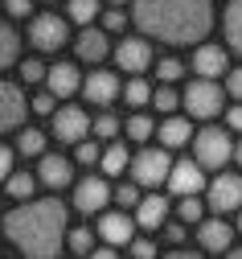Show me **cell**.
<instances>
[{
    "instance_id": "29",
    "label": "cell",
    "mask_w": 242,
    "mask_h": 259,
    "mask_svg": "<svg viewBox=\"0 0 242 259\" xmlns=\"http://www.w3.org/2000/svg\"><path fill=\"white\" fill-rule=\"evenodd\" d=\"M123 132H127V140L144 144V140H152V136H156V123H152L148 115H131V119L123 123Z\"/></svg>"
},
{
    "instance_id": "11",
    "label": "cell",
    "mask_w": 242,
    "mask_h": 259,
    "mask_svg": "<svg viewBox=\"0 0 242 259\" xmlns=\"http://www.w3.org/2000/svg\"><path fill=\"white\" fill-rule=\"evenodd\" d=\"M115 62H119V70L123 74H144L152 66V46L148 37H127L115 46Z\"/></svg>"
},
{
    "instance_id": "22",
    "label": "cell",
    "mask_w": 242,
    "mask_h": 259,
    "mask_svg": "<svg viewBox=\"0 0 242 259\" xmlns=\"http://www.w3.org/2000/svg\"><path fill=\"white\" fill-rule=\"evenodd\" d=\"M127 165H131V152H127V144L107 140V148L99 152V169L107 173V177H119V173H127Z\"/></svg>"
},
{
    "instance_id": "6",
    "label": "cell",
    "mask_w": 242,
    "mask_h": 259,
    "mask_svg": "<svg viewBox=\"0 0 242 259\" xmlns=\"http://www.w3.org/2000/svg\"><path fill=\"white\" fill-rule=\"evenodd\" d=\"M50 123H54V140H62V144H78V140L90 136V115L82 107H70V103L54 107Z\"/></svg>"
},
{
    "instance_id": "31",
    "label": "cell",
    "mask_w": 242,
    "mask_h": 259,
    "mask_svg": "<svg viewBox=\"0 0 242 259\" xmlns=\"http://www.w3.org/2000/svg\"><path fill=\"white\" fill-rule=\"evenodd\" d=\"M152 107H156V111H164V115L181 107V95L172 91V82H160V87L152 91Z\"/></svg>"
},
{
    "instance_id": "36",
    "label": "cell",
    "mask_w": 242,
    "mask_h": 259,
    "mask_svg": "<svg viewBox=\"0 0 242 259\" xmlns=\"http://www.w3.org/2000/svg\"><path fill=\"white\" fill-rule=\"evenodd\" d=\"M99 152H103L99 140H78V144H74V160H78V165H86V169L99 165Z\"/></svg>"
},
{
    "instance_id": "13",
    "label": "cell",
    "mask_w": 242,
    "mask_h": 259,
    "mask_svg": "<svg viewBox=\"0 0 242 259\" xmlns=\"http://www.w3.org/2000/svg\"><path fill=\"white\" fill-rule=\"evenodd\" d=\"M82 95H86V103H94V107H111L119 99V78L111 70H90L82 78Z\"/></svg>"
},
{
    "instance_id": "35",
    "label": "cell",
    "mask_w": 242,
    "mask_h": 259,
    "mask_svg": "<svg viewBox=\"0 0 242 259\" xmlns=\"http://www.w3.org/2000/svg\"><path fill=\"white\" fill-rule=\"evenodd\" d=\"M181 74H185V62H181V58H160V62H156V78H160V82H177Z\"/></svg>"
},
{
    "instance_id": "19",
    "label": "cell",
    "mask_w": 242,
    "mask_h": 259,
    "mask_svg": "<svg viewBox=\"0 0 242 259\" xmlns=\"http://www.w3.org/2000/svg\"><path fill=\"white\" fill-rule=\"evenodd\" d=\"M45 87L58 95V99H70L74 91H82V74H78L74 62H58V66L45 70Z\"/></svg>"
},
{
    "instance_id": "48",
    "label": "cell",
    "mask_w": 242,
    "mask_h": 259,
    "mask_svg": "<svg viewBox=\"0 0 242 259\" xmlns=\"http://www.w3.org/2000/svg\"><path fill=\"white\" fill-rule=\"evenodd\" d=\"M107 5H119V9H123V5H127V0H107Z\"/></svg>"
},
{
    "instance_id": "44",
    "label": "cell",
    "mask_w": 242,
    "mask_h": 259,
    "mask_svg": "<svg viewBox=\"0 0 242 259\" xmlns=\"http://www.w3.org/2000/svg\"><path fill=\"white\" fill-rule=\"evenodd\" d=\"M164 239H168L172 247H181V243H185V222H181V226H177V222H172V226H168V231H164Z\"/></svg>"
},
{
    "instance_id": "4",
    "label": "cell",
    "mask_w": 242,
    "mask_h": 259,
    "mask_svg": "<svg viewBox=\"0 0 242 259\" xmlns=\"http://www.w3.org/2000/svg\"><path fill=\"white\" fill-rule=\"evenodd\" d=\"M230 152H234V140H230L226 127H201L193 136V160L201 169H226Z\"/></svg>"
},
{
    "instance_id": "43",
    "label": "cell",
    "mask_w": 242,
    "mask_h": 259,
    "mask_svg": "<svg viewBox=\"0 0 242 259\" xmlns=\"http://www.w3.org/2000/svg\"><path fill=\"white\" fill-rule=\"evenodd\" d=\"M13 160H17V152H13V148H5V144H0V181H5V177L13 173Z\"/></svg>"
},
{
    "instance_id": "24",
    "label": "cell",
    "mask_w": 242,
    "mask_h": 259,
    "mask_svg": "<svg viewBox=\"0 0 242 259\" xmlns=\"http://www.w3.org/2000/svg\"><path fill=\"white\" fill-rule=\"evenodd\" d=\"M222 25H226V41H230V50L242 54V0H230V5H226Z\"/></svg>"
},
{
    "instance_id": "9",
    "label": "cell",
    "mask_w": 242,
    "mask_h": 259,
    "mask_svg": "<svg viewBox=\"0 0 242 259\" xmlns=\"http://www.w3.org/2000/svg\"><path fill=\"white\" fill-rule=\"evenodd\" d=\"M210 210H218V214L242 210V177H234V173H218L214 177V185H210Z\"/></svg>"
},
{
    "instance_id": "49",
    "label": "cell",
    "mask_w": 242,
    "mask_h": 259,
    "mask_svg": "<svg viewBox=\"0 0 242 259\" xmlns=\"http://www.w3.org/2000/svg\"><path fill=\"white\" fill-rule=\"evenodd\" d=\"M0 5H5V0H0Z\"/></svg>"
},
{
    "instance_id": "38",
    "label": "cell",
    "mask_w": 242,
    "mask_h": 259,
    "mask_svg": "<svg viewBox=\"0 0 242 259\" xmlns=\"http://www.w3.org/2000/svg\"><path fill=\"white\" fill-rule=\"evenodd\" d=\"M21 78L29 87H37V82H45V66H41L37 58H29V62H21Z\"/></svg>"
},
{
    "instance_id": "28",
    "label": "cell",
    "mask_w": 242,
    "mask_h": 259,
    "mask_svg": "<svg viewBox=\"0 0 242 259\" xmlns=\"http://www.w3.org/2000/svg\"><path fill=\"white\" fill-rule=\"evenodd\" d=\"M17 152H21V156H41V152H45V132H37V127H21Z\"/></svg>"
},
{
    "instance_id": "40",
    "label": "cell",
    "mask_w": 242,
    "mask_h": 259,
    "mask_svg": "<svg viewBox=\"0 0 242 259\" xmlns=\"http://www.w3.org/2000/svg\"><path fill=\"white\" fill-rule=\"evenodd\" d=\"M127 247H131V255H140V259H148V255H156V243L152 239H127Z\"/></svg>"
},
{
    "instance_id": "37",
    "label": "cell",
    "mask_w": 242,
    "mask_h": 259,
    "mask_svg": "<svg viewBox=\"0 0 242 259\" xmlns=\"http://www.w3.org/2000/svg\"><path fill=\"white\" fill-rule=\"evenodd\" d=\"M103 29H107V33H119V29H127V13H123L119 5H111L107 13H103Z\"/></svg>"
},
{
    "instance_id": "32",
    "label": "cell",
    "mask_w": 242,
    "mask_h": 259,
    "mask_svg": "<svg viewBox=\"0 0 242 259\" xmlns=\"http://www.w3.org/2000/svg\"><path fill=\"white\" fill-rule=\"evenodd\" d=\"M111 202H115L119 210H135V202H140V185H135V181L115 185V189H111Z\"/></svg>"
},
{
    "instance_id": "10",
    "label": "cell",
    "mask_w": 242,
    "mask_h": 259,
    "mask_svg": "<svg viewBox=\"0 0 242 259\" xmlns=\"http://www.w3.org/2000/svg\"><path fill=\"white\" fill-rule=\"evenodd\" d=\"M107 202H111V185L103 177H82L74 185V210L78 214H103Z\"/></svg>"
},
{
    "instance_id": "18",
    "label": "cell",
    "mask_w": 242,
    "mask_h": 259,
    "mask_svg": "<svg viewBox=\"0 0 242 259\" xmlns=\"http://www.w3.org/2000/svg\"><path fill=\"white\" fill-rule=\"evenodd\" d=\"M226 70H230V58H226L222 46H197V54H193V74L197 78H222Z\"/></svg>"
},
{
    "instance_id": "21",
    "label": "cell",
    "mask_w": 242,
    "mask_h": 259,
    "mask_svg": "<svg viewBox=\"0 0 242 259\" xmlns=\"http://www.w3.org/2000/svg\"><path fill=\"white\" fill-rule=\"evenodd\" d=\"M156 136H160L164 148H181V144L193 140V123H189L185 115H164V123L156 127Z\"/></svg>"
},
{
    "instance_id": "20",
    "label": "cell",
    "mask_w": 242,
    "mask_h": 259,
    "mask_svg": "<svg viewBox=\"0 0 242 259\" xmlns=\"http://www.w3.org/2000/svg\"><path fill=\"white\" fill-rule=\"evenodd\" d=\"M234 239V226L222 222V218H210V222H197V247L201 251H226Z\"/></svg>"
},
{
    "instance_id": "7",
    "label": "cell",
    "mask_w": 242,
    "mask_h": 259,
    "mask_svg": "<svg viewBox=\"0 0 242 259\" xmlns=\"http://www.w3.org/2000/svg\"><path fill=\"white\" fill-rule=\"evenodd\" d=\"M29 41H33V50H41V54L62 50V46H66V17H58V13L33 17V25H29Z\"/></svg>"
},
{
    "instance_id": "16",
    "label": "cell",
    "mask_w": 242,
    "mask_h": 259,
    "mask_svg": "<svg viewBox=\"0 0 242 259\" xmlns=\"http://www.w3.org/2000/svg\"><path fill=\"white\" fill-rule=\"evenodd\" d=\"M37 181L50 189H66L74 181V160H66L58 152H41V165H37Z\"/></svg>"
},
{
    "instance_id": "45",
    "label": "cell",
    "mask_w": 242,
    "mask_h": 259,
    "mask_svg": "<svg viewBox=\"0 0 242 259\" xmlns=\"http://www.w3.org/2000/svg\"><path fill=\"white\" fill-rule=\"evenodd\" d=\"M226 119H230V127H234V132H242V99L230 107V115H226Z\"/></svg>"
},
{
    "instance_id": "23",
    "label": "cell",
    "mask_w": 242,
    "mask_h": 259,
    "mask_svg": "<svg viewBox=\"0 0 242 259\" xmlns=\"http://www.w3.org/2000/svg\"><path fill=\"white\" fill-rule=\"evenodd\" d=\"M21 62V33L13 25H0V70H9Z\"/></svg>"
},
{
    "instance_id": "2",
    "label": "cell",
    "mask_w": 242,
    "mask_h": 259,
    "mask_svg": "<svg viewBox=\"0 0 242 259\" xmlns=\"http://www.w3.org/2000/svg\"><path fill=\"white\" fill-rule=\"evenodd\" d=\"M5 235L29 259H54L66 243V206L58 198H25L5 214Z\"/></svg>"
},
{
    "instance_id": "30",
    "label": "cell",
    "mask_w": 242,
    "mask_h": 259,
    "mask_svg": "<svg viewBox=\"0 0 242 259\" xmlns=\"http://www.w3.org/2000/svg\"><path fill=\"white\" fill-rule=\"evenodd\" d=\"M119 127H123V123H119L111 111H103L99 119H90V136H94V140H115V136H119Z\"/></svg>"
},
{
    "instance_id": "41",
    "label": "cell",
    "mask_w": 242,
    "mask_h": 259,
    "mask_svg": "<svg viewBox=\"0 0 242 259\" xmlns=\"http://www.w3.org/2000/svg\"><path fill=\"white\" fill-rule=\"evenodd\" d=\"M226 95H234V99H242V66L226 70Z\"/></svg>"
},
{
    "instance_id": "26",
    "label": "cell",
    "mask_w": 242,
    "mask_h": 259,
    "mask_svg": "<svg viewBox=\"0 0 242 259\" xmlns=\"http://www.w3.org/2000/svg\"><path fill=\"white\" fill-rule=\"evenodd\" d=\"M119 95H123V103H127V107H148V103H152V87H148L140 74H131V82L119 87Z\"/></svg>"
},
{
    "instance_id": "42",
    "label": "cell",
    "mask_w": 242,
    "mask_h": 259,
    "mask_svg": "<svg viewBox=\"0 0 242 259\" xmlns=\"http://www.w3.org/2000/svg\"><path fill=\"white\" fill-rule=\"evenodd\" d=\"M5 13L9 17H29L33 13V0H5Z\"/></svg>"
},
{
    "instance_id": "1",
    "label": "cell",
    "mask_w": 242,
    "mask_h": 259,
    "mask_svg": "<svg viewBox=\"0 0 242 259\" xmlns=\"http://www.w3.org/2000/svg\"><path fill=\"white\" fill-rule=\"evenodd\" d=\"M131 21L164 46H197L214 29V0H135Z\"/></svg>"
},
{
    "instance_id": "33",
    "label": "cell",
    "mask_w": 242,
    "mask_h": 259,
    "mask_svg": "<svg viewBox=\"0 0 242 259\" xmlns=\"http://www.w3.org/2000/svg\"><path fill=\"white\" fill-rule=\"evenodd\" d=\"M177 214H181V222H185V226H197V222H201V214H205V206H201L197 193H185L181 206H177Z\"/></svg>"
},
{
    "instance_id": "15",
    "label": "cell",
    "mask_w": 242,
    "mask_h": 259,
    "mask_svg": "<svg viewBox=\"0 0 242 259\" xmlns=\"http://www.w3.org/2000/svg\"><path fill=\"white\" fill-rule=\"evenodd\" d=\"M94 235H99L103 243H107V247H127V239L135 235V222H131L123 210H115V214H99Z\"/></svg>"
},
{
    "instance_id": "39",
    "label": "cell",
    "mask_w": 242,
    "mask_h": 259,
    "mask_svg": "<svg viewBox=\"0 0 242 259\" xmlns=\"http://www.w3.org/2000/svg\"><path fill=\"white\" fill-rule=\"evenodd\" d=\"M54 107H58V95H54V91L33 95V111H37V115H54Z\"/></svg>"
},
{
    "instance_id": "27",
    "label": "cell",
    "mask_w": 242,
    "mask_h": 259,
    "mask_svg": "<svg viewBox=\"0 0 242 259\" xmlns=\"http://www.w3.org/2000/svg\"><path fill=\"white\" fill-rule=\"evenodd\" d=\"M66 17H70L74 25H94L99 0H66Z\"/></svg>"
},
{
    "instance_id": "3",
    "label": "cell",
    "mask_w": 242,
    "mask_h": 259,
    "mask_svg": "<svg viewBox=\"0 0 242 259\" xmlns=\"http://www.w3.org/2000/svg\"><path fill=\"white\" fill-rule=\"evenodd\" d=\"M181 107L193 119H214L226 107V87H218V78H193L181 91Z\"/></svg>"
},
{
    "instance_id": "34",
    "label": "cell",
    "mask_w": 242,
    "mask_h": 259,
    "mask_svg": "<svg viewBox=\"0 0 242 259\" xmlns=\"http://www.w3.org/2000/svg\"><path fill=\"white\" fill-rule=\"evenodd\" d=\"M66 243H70V251H78V255H90V251H94V231H86V226H74V231L66 235Z\"/></svg>"
},
{
    "instance_id": "25",
    "label": "cell",
    "mask_w": 242,
    "mask_h": 259,
    "mask_svg": "<svg viewBox=\"0 0 242 259\" xmlns=\"http://www.w3.org/2000/svg\"><path fill=\"white\" fill-rule=\"evenodd\" d=\"M33 189H37V177H33V173H9L5 177V193H9V198H17V202H25V198H33Z\"/></svg>"
},
{
    "instance_id": "14",
    "label": "cell",
    "mask_w": 242,
    "mask_h": 259,
    "mask_svg": "<svg viewBox=\"0 0 242 259\" xmlns=\"http://www.w3.org/2000/svg\"><path fill=\"white\" fill-rule=\"evenodd\" d=\"M74 54H78V62H90V66H99L103 58L111 54V41H107V29H94V25H82V33H78V41H74Z\"/></svg>"
},
{
    "instance_id": "12",
    "label": "cell",
    "mask_w": 242,
    "mask_h": 259,
    "mask_svg": "<svg viewBox=\"0 0 242 259\" xmlns=\"http://www.w3.org/2000/svg\"><path fill=\"white\" fill-rule=\"evenodd\" d=\"M168 193H177V198H185V193H201L205 185V169L197 165V160H172L168 169Z\"/></svg>"
},
{
    "instance_id": "8",
    "label": "cell",
    "mask_w": 242,
    "mask_h": 259,
    "mask_svg": "<svg viewBox=\"0 0 242 259\" xmlns=\"http://www.w3.org/2000/svg\"><path fill=\"white\" fill-rule=\"evenodd\" d=\"M29 115V99H25V91L17 82H5L0 78V136L5 132H17V127L25 123Z\"/></svg>"
},
{
    "instance_id": "46",
    "label": "cell",
    "mask_w": 242,
    "mask_h": 259,
    "mask_svg": "<svg viewBox=\"0 0 242 259\" xmlns=\"http://www.w3.org/2000/svg\"><path fill=\"white\" fill-rule=\"evenodd\" d=\"M230 160H238V165H242V140L234 144V152H230Z\"/></svg>"
},
{
    "instance_id": "47",
    "label": "cell",
    "mask_w": 242,
    "mask_h": 259,
    "mask_svg": "<svg viewBox=\"0 0 242 259\" xmlns=\"http://www.w3.org/2000/svg\"><path fill=\"white\" fill-rule=\"evenodd\" d=\"M234 231H238V235H242V210H238V226H234Z\"/></svg>"
},
{
    "instance_id": "17",
    "label": "cell",
    "mask_w": 242,
    "mask_h": 259,
    "mask_svg": "<svg viewBox=\"0 0 242 259\" xmlns=\"http://www.w3.org/2000/svg\"><path fill=\"white\" fill-rule=\"evenodd\" d=\"M168 222V198L164 193H148V198L135 202V226L140 231H160Z\"/></svg>"
},
{
    "instance_id": "5",
    "label": "cell",
    "mask_w": 242,
    "mask_h": 259,
    "mask_svg": "<svg viewBox=\"0 0 242 259\" xmlns=\"http://www.w3.org/2000/svg\"><path fill=\"white\" fill-rule=\"evenodd\" d=\"M131 181L140 185V189H156V185H164L168 181V169H172V156H168V148L160 144V148H140L131 156Z\"/></svg>"
}]
</instances>
